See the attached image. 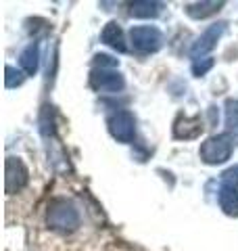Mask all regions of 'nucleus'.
Listing matches in <instances>:
<instances>
[{"instance_id":"obj_1","label":"nucleus","mask_w":238,"mask_h":251,"mask_svg":"<svg viewBox=\"0 0 238 251\" xmlns=\"http://www.w3.org/2000/svg\"><path fill=\"white\" fill-rule=\"evenodd\" d=\"M79 211L67 199H52L46 207V224L48 228L61 234H71L79 228Z\"/></svg>"},{"instance_id":"obj_2","label":"nucleus","mask_w":238,"mask_h":251,"mask_svg":"<svg viewBox=\"0 0 238 251\" xmlns=\"http://www.w3.org/2000/svg\"><path fill=\"white\" fill-rule=\"evenodd\" d=\"M234 151V143L230 134H215L209 136L198 149V155H201V161L207 163V166H221L226 163Z\"/></svg>"},{"instance_id":"obj_3","label":"nucleus","mask_w":238,"mask_h":251,"mask_svg":"<svg viewBox=\"0 0 238 251\" xmlns=\"http://www.w3.org/2000/svg\"><path fill=\"white\" fill-rule=\"evenodd\" d=\"M130 42L134 50L140 54H153L161 50L163 46V34L155 25H134L130 29Z\"/></svg>"},{"instance_id":"obj_4","label":"nucleus","mask_w":238,"mask_h":251,"mask_svg":"<svg viewBox=\"0 0 238 251\" xmlns=\"http://www.w3.org/2000/svg\"><path fill=\"white\" fill-rule=\"evenodd\" d=\"M107 130L117 143L130 145V143H134V138H136V117H134V113L128 111V109L115 111L107 120Z\"/></svg>"},{"instance_id":"obj_5","label":"nucleus","mask_w":238,"mask_h":251,"mask_svg":"<svg viewBox=\"0 0 238 251\" xmlns=\"http://www.w3.org/2000/svg\"><path fill=\"white\" fill-rule=\"evenodd\" d=\"M90 86L92 90H96L100 94H119L125 88V77L117 69L94 67L90 72Z\"/></svg>"},{"instance_id":"obj_6","label":"nucleus","mask_w":238,"mask_h":251,"mask_svg":"<svg viewBox=\"0 0 238 251\" xmlns=\"http://www.w3.org/2000/svg\"><path fill=\"white\" fill-rule=\"evenodd\" d=\"M29 182V170L21 157H6L4 161V191L6 195H15L23 191Z\"/></svg>"},{"instance_id":"obj_7","label":"nucleus","mask_w":238,"mask_h":251,"mask_svg":"<svg viewBox=\"0 0 238 251\" xmlns=\"http://www.w3.org/2000/svg\"><path fill=\"white\" fill-rule=\"evenodd\" d=\"M226 25L228 23L226 21H217V23H211V25L203 31L201 36L194 40V44L190 46V57H192L194 61H201L205 59V54H209L213 49L217 46L219 42V38L224 36V31H226Z\"/></svg>"},{"instance_id":"obj_8","label":"nucleus","mask_w":238,"mask_h":251,"mask_svg":"<svg viewBox=\"0 0 238 251\" xmlns=\"http://www.w3.org/2000/svg\"><path fill=\"white\" fill-rule=\"evenodd\" d=\"M205 126L201 122V115H178L173 122V136L178 140H194L203 134Z\"/></svg>"},{"instance_id":"obj_9","label":"nucleus","mask_w":238,"mask_h":251,"mask_svg":"<svg viewBox=\"0 0 238 251\" xmlns=\"http://www.w3.org/2000/svg\"><path fill=\"white\" fill-rule=\"evenodd\" d=\"M219 207L226 216L238 218V184L228 182V180H219V191H217Z\"/></svg>"},{"instance_id":"obj_10","label":"nucleus","mask_w":238,"mask_h":251,"mask_svg":"<svg viewBox=\"0 0 238 251\" xmlns=\"http://www.w3.org/2000/svg\"><path fill=\"white\" fill-rule=\"evenodd\" d=\"M100 42L113 49L115 52H128V42H125V34L117 21H109L100 31Z\"/></svg>"},{"instance_id":"obj_11","label":"nucleus","mask_w":238,"mask_h":251,"mask_svg":"<svg viewBox=\"0 0 238 251\" xmlns=\"http://www.w3.org/2000/svg\"><path fill=\"white\" fill-rule=\"evenodd\" d=\"M226 2H217V0H203V2H190L186 4V15L190 19H207V17H213V15H217L221 9H224Z\"/></svg>"},{"instance_id":"obj_12","label":"nucleus","mask_w":238,"mask_h":251,"mask_svg":"<svg viewBox=\"0 0 238 251\" xmlns=\"http://www.w3.org/2000/svg\"><path fill=\"white\" fill-rule=\"evenodd\" d=\"M130 17L134 19H155L163 11V2H155V0H136L130 2Z\"/></svg>"},{"instance_id":"obj_13","label":"nucleus","mask_w":238,"mask_h":251,"mask_svg":"<svg viewBox=\"0 0 238 251\" xmlns=\"http://www.w3.org/2000/svg\"><path fill=\"white\" fill-rule=\"evenodd\" d=\"M19 65L27 75L38 74V67H40V44L38 42H31L23 49V52L19 54Z\"/></svg>"},{"instance_id":"obj_14","label":"nucleus","mask_w":238,"mask_h":251,"mask_svg":"<svg viewBox=\"0 0 238 251\" xmlns=\"http://www.w3.org/2000/svg\"><path fill=\"white\" fill-rule=\"evenodd\" d=\"M23 82H25V72H23V69H17L13 65L4 67V86L6 88H17Z\"/></svg>"},{"instance_id":"obj_15","label":"nucleus","mask_w":238,"mask_h":251,"mask_svg":"<svg viewBox=\"0 0 238 251\" xmlns=\"http://www.w3.org/2000/svg\"><path fill=\"white\" fill-rule=\"evenodd\" d=\"M226 126L230 132L238 130V99H228L226 100Z\"/></svg>"},{"instance_id":"obj_16","label":"nucleus","mask_w":238,"mask_h":251,"mask_svg":"<svg viewBox=\"0 0 238 251\" xmlns=\"http://www.w3.org/2000/svg\"><path fill=\"white\" fill-rule=\"evenodd\" d=\"M213 65H215L213 57H205V59H201V61H194V63H192V74H194L196 77H203L207 72H211Z\"/></svg>"},{"instance_id":"obj_17","label":"nucleus","mask_w":238,"mask_h":251,"mask_svg":"<svg viewBox=\"0 0 238 251\" xmlns=\"http://www.w3.org/2000/svg\"><path fill=\"white\" fill-rule=\"evenodd\" d=\"M94 67H102V69H115V67H117V59L109 57V54H94Z\"/></svg>"}]
</instances>
